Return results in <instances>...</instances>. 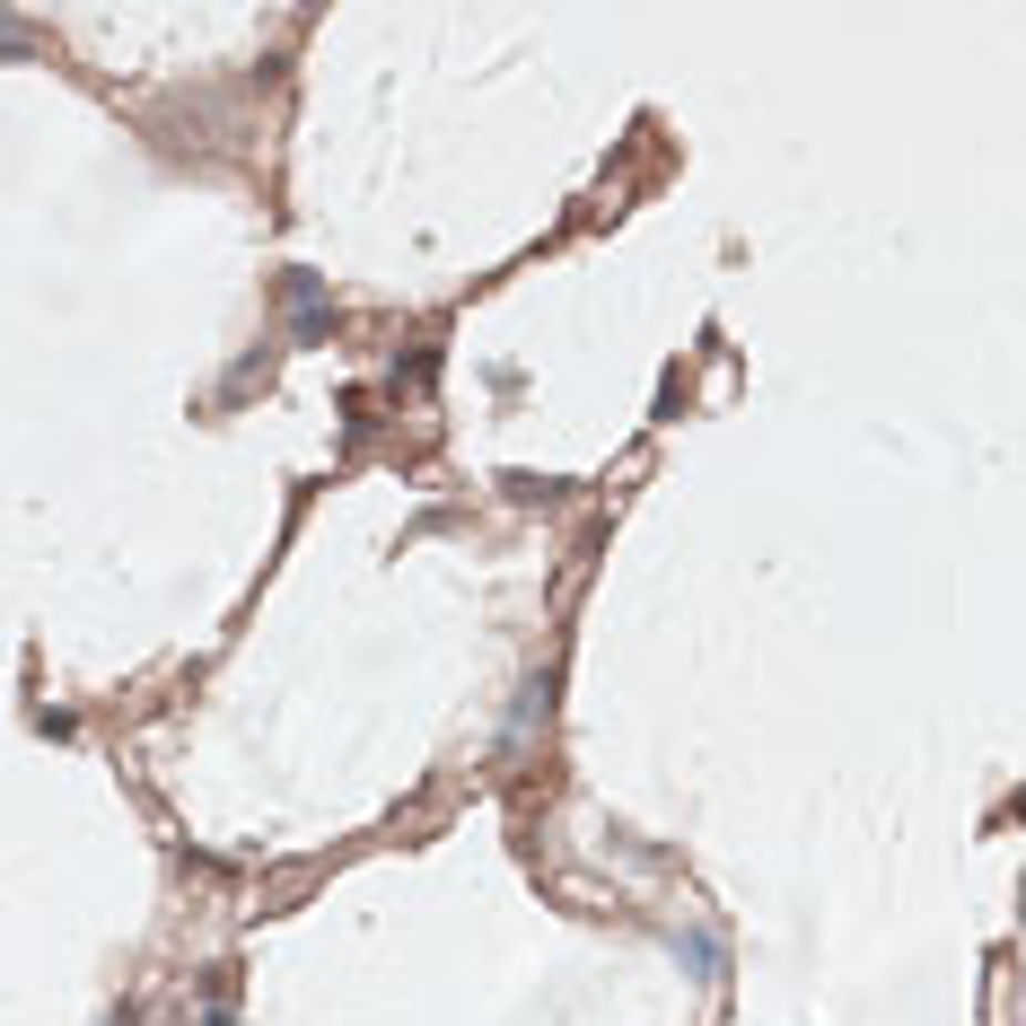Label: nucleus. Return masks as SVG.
Here are the masks:
<instances>
[{
  "label": "nucleus",
  "instance_id": "obj_1",
  "mask_svg": "<svg viewBox=\"0 0 1026 1026\" xmlns=\"http://www.w3.org/2000/svg\"><path fill=\"white\" fill-rule=\"evenodd\" d=\"M290 325H299V342H317V334H325V325H334V308H325V290H317L308 272L290 281Z\"/></svg>",
  "mask_w": 1026,
  "mask_h": 1026
}]
</instances>
